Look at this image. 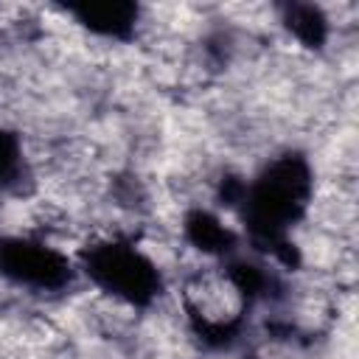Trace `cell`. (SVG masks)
Here are the masks:
<instances>
[{
  "instance_id": "obj_1",
  "label": "cell",
  "mask_w": 359,
  "mask_h": 359,
  "mask_svg": "<svg viewBox=\"0 0 359 359\" xmlns=\"http://www.w3.org/2000/svg\"><path fill=\"white\" fill-rule=\"evenodd\" d=\"M314 191V174L300 151H283L272 157L252 180L241 182L230 199L238 210L250 244L258 252L292 266L297 261L289 230L303 219Z\"/></svg>"
},
{
  "instance_id": "obj_2",
  "label": "cell",
  "mask_w": 359,
  "mask_h": 359,
  "mask_svg": "<svg viewBox=\"0 0 359 359\" xmlns=\"http://www.w3.org/2000/svg\"><path fill=\"white\" fill-rule=\"evenodd\" d=\"M81 269L101 292L126 306H151L163 292V275L157 264L123 238H107L87 247L81 252Z\"/></svg>"
},
{
  "instance_id": "obj_3",
  "label": "cell",
  "mask_w": 359,
  "mask_h": 359,
  "mask_svg": "<svg viewBox=\"0 0 359 359\" xmlns=\"http://www.w3.org/2000/svg\"><path fill=\"white\" fill-rule=\"evenodd\" d=\"M0 278L31 292H62L73 283L76 269L65 252L31 238L3 236L0 238Z\"/></svg>"
},
{
  "instance_id": "obj_4",
  "label": "cell",
  "mask_w": 359,
  "mask_h": 359,
  "mask_svg": "<svg viewBox=\"0 0 359 359\" xmlns=\"http://www.w3.org/2000/svg\"><path fill=\"white\" fill-rule=\"evenodd\" d=\"M81 28L107 36V39H129L137 25V6L135 3H81V6H67L65 8Z\"/></svg>"
},
{
  "instance_id": "obj_5",
  "label": "cell",
  "mask_w": 359,
  "mask_h": 359,
  "mask_svg": "<svg viewBox=\"0 0 359 359\" xmlns=\"http://www.w3.org/2000/svg\"><path fill=\"white\" fill-rule=\"evenodd\" d=\"M185 238L202 250L205 255H216V258H230L236 255V247H238V236L222 224L219 216H213L210 210H191L185 216Z\"/></svg>"
},
{
  "instance_id": "obj_6",
  "label": "cell",
  "mask_w": 359,
  "mask_h": 359,
  "mask_svg": "<svg viewBox=\"0 0 359 359\" xmlns=\"http://www.w3.org/2000/svg\"><path fill=\"white\" fill-rule=\"evenodd\" d=\"M280 22L306 45V48H323L328 39V20L323 8L311 3H283L280 6Z\"/></svg>"
},
{
  "instance_id": "obj_7",
  "label": "cell",
  "mask_w": 359,
  "mask_h": 359,
  "mask_svg": "<svg viewBox=\"0 0 359 359\" xmlns=\"http://www.w3.org/2000/svg\"><path fill=\"white\" fill-rule=\"evenodd\" d=\"M25 177V154L22 143L14 132L0 129V191H11Z\"/></svg>"
}]
</instances>
